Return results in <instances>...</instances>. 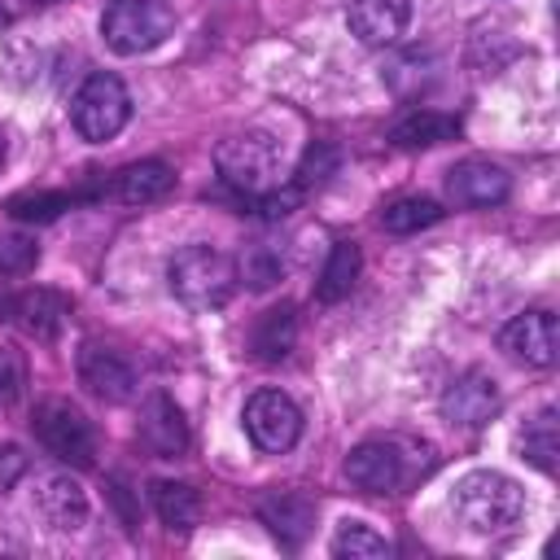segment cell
Instances as JSON below:
<instances>
[{
  "instance_id": "obj_13",
  "label": "cell",
  "mask_w": 560,
  "mask_h": 560,
  "mask_svg": "<svg viewBox=\"0 0 560 560\" xmlns=\"http://www.w3.org/2000/svg\"><path fill=\"white\" fill-rule=\"evenodd\" d=\"M79 385L101 402H127L136 394V372L122 354H114L105 346H83L79 350Z\"/></svg>"
},
{
  "instance_id": "obj_7",
  "label": "cell",
  "mask_w": 560,
  "mask_h": 560,
  "mask_svg": "<svg viewBox=\"0 0 560 560\" xmlns=\"http://www.w3.org/2000/svg\"><path fill=\"white\" fill-rule=\"evenodd\" d=\"M241 420H245L249 442H254L258 451H267V455H284V451L302 438V411H298V402H293L289 394H280V389H258V394H249Z\"/></svg>"
},
{
  "instance_id": "obj_34",
  "label": "cell",
  "mask_w": 560,
  "mask_h": 560,
  "mask_svg": "<svg viewBox=\"0 0 560 560\" xmlns=\"http://www.w3.org/2000/svg\"><path fill=\"white\" fill-rule=\"evenodd\" d=\"M31 4H48V0H31Z\"/></svg>"
},
{
  "instance_id": "obj_27",
  "label": "cell",
  "mask_w": 560,
  "mask_h": 560,
  "mask_svg": "<svg viewBox=\"0 0 560 560\" xmlns=\"http://www.w3.org/2000/svg\"><path fill=\"white\" fill-rule=\"evenodd\" d=\"M236 276H241L249 289H271V284L284 276V262H280V254H271L267 245H254V249L241 254Z\"/></svg>"
},
{
  "instance_id": "obj_2",
  "label": "cell",
  "mask_w": 560,
  "mask_h": 560,
  "mask_svg": "<svg viewBox=\"0 0 560 560\" xmlns=\"http://www.w3.org/2000/svg\"><path fill=\"white\" fill-rule=\"evenodd\" d=\"M171 293L188 311H219L236 289V262L214 245H188L171 258Z\"/></svg>"
},
{
  "instance_id": "obj_32",
  "label": "cell",
  "mask_w": 560,
  "mask_h": 560,
  "mask_svg": "<svg viewBox=\"0 0 560 560\" xmlns=\"http://www.w3.org/2000/svg\"><path fill=\"white\" fill-rule=\"evenodd\" d=\"M22 464H26L22 451H18V446H4V451H0V486H13V477L22 472Z\"/></svg>"
},
{
  "instance_id": "obj_11",
  "label": "cell",
  "mask_w": 560,
  "mask_h": 560,
  "mask_svg": "<svg viewBox=\"0 0 560 560\" xmlns=\"http://www.w3.org/2000/svg\"><path fill=\"white\" fill-rule=\"evenodd\" d=\"M346 477L363 494H394L407 481V455L398 442H359L346 455Z\"/></svg>"
},
{
  "instance_id": "obj_3",
  "label": "cell",
  "mask_w": 560,
  "mask_h": 560,
  "mask_svg": "<svg viewBox=\"0 0 560 560\" xmlns=\"http://www.w3.org/2000/svg\"><path fill=\"white\" fill-rule=\"evenodd\" d=\"M214 166L223 184H232L245 197H258L280 179V144L267 131H232L228 140H219Z\"/></svg>"
},
{
  "instance_id": "obj_8",
  "label": "cell",
  "mask_w": 560,
  "mask_h": 560,
  "mask_svg": "<svg viewBox=\"0 0 560 560\" xmlns=\"http://www.w3.org/2000/svg\"><path fill=\"white\" fill-rule=\"evenodd\" d=\"M499 346H503V354L516 359V363L551 368V363H556V350H560L556 315H551V311H525V315L508 319L503 332H499Z\"/></svg>"
},
{
  "instance_id": "obj_25",
  "label": "cell",
  "mask_w": 560,
  "mask_h": 560,
  "mask_svg": "<svg viewBox=\"0 0 560 560\" xmlns=\"http://www.w3.org/2000/svg\"><path fill=\"white\" fill-rule=\"evenodd\" d=\"M70 192H61V188H26V192H13L9 201H4V210L13 214V219H22V223H48V219H57L61 210H70Z\"/></svg>"
},
{
  "instance_id": "obj_10",
  "label": "cell",
  "mask_w": 560,
  "mask_h": 560,
  "mask_svg": "<svg viewBox=\"0 0 560 560\" xmlns=\"http://www.w3.org/2000/svg\"><path fill=\"white\" fill-rule=\"evenodd\" d=\"M442 416L446 424H459V429H481L499 416V385L490 372L472 368L464 376H455L442 394Z\"/></svg>"
},
{
  "instance_id": "obj_30",
  "label": "cell",
  "mask_w": 560,
  "mask_h": 560,
  "mask_svg": "<svg viewBox=\"0 0 560 560\" xmlns=\"http://www.w3.org/2000/svg\"><path fill=\"white\" fill-rule=\"evenodd\" d=\"M298 201H302V188H298V184L258 192V210H262V219H289V214L298 210Z\"/></svg>"
},
{
  "instance_id": "obj_19",
  "label": "cell",
  "mask_w": 560,
  "mask_h": 560,
  "mask_svg": "<svg viewBox=\"0 0 560 560\" xmlns=\"http://www.w3.org/2000/svg\"><path fill=\"white\" fill-rule=\"evenodd\" d=\"M153 512L166 529L175 534H188L197 521H201V499L192 486L184 481H153Z\"/></svg>"
},
{
  "instance_id": "obj_9",
  "label": "cell",
  "mask_w": 560,
  "mask_h": 560,
  "mask_svg": "<svg viewBox=\"0 0 560 560\" xmlns=\"http://www.w3.org/2000/svg\"><path fill=\"white\" fill-rule=\"evenodd\" d=\"M512 179L499 162L490 158H464L446 171V197L459 206V210H486V206H499L508 197Z\"/></svg>"
},
{
  "instance_id": "obj_31",
  "label": "cell",
  "mask_w": 560,
  "mask_h": 560,
  "mask_svg": "<svg viewBox=\"0 0 560 560\" xmlns=\"http://www.w3.org/2000/svg\"><path fill=\"white\" fill-rule=\"evenodd\" d=\"M18 385H22V368L9 350H0V402H9L18 394Z\"/></svg>"
},
{
  "instance_id": "obj_4",
  "label": "cell",
  "mask_w": 560,
  "mask_h": 560,
  "mask_svg": "<svg viewBox=\"0 0 560 560\" xmlns=\"http://www.w3.org/2000/svg\"><path fill=\"white\" fill-rule=\"evenodd\" d=\"M127 118H131V96H127L118 74L96 70V74H88L79 83V92L70 101V122H74V131L83 140L105 144L127 127Z\"/></svg>"
},
{
  "instance_id": "obj_22",
  "label": "cell",
  "mask_w": 560,
  "mask_h": 560,
  "mask_svg": "<svg viewBox=\"0 0 560 560\" xmlns=\"http://www.w3.org/2000/svg\"><path fill=\"white\" fill-rule=\"evenodd\" d=\"M459 131V122L451 118V114H438V109H416V114H407L402 122H394V144H402V149H429V144H442V140H451Z\"/></svg>"
},
{
  "instance_id": "obj_5",
  "label": "cell",
  "mask_w": 560,
  "mask_h": 560,
  "mask_svg": "<svg viewBox=\"0 0 560 560\" xmlns=\"http://www.w3.org/2000/svg\"><path fill=\"white\" fill-rule=\"evenodd\" d=\"M175 26V13L166 0H109L101 18V35L118 57H136L158 48Z\"/></svg>"
},
{
  "instance_id": "obj_23",
  "label": "cell",
  "mask_w": 560,
  "mask_h": 560,
  "mask_svg": "<svg viewBox=\"0 0 560 560\" xmlns=\"http://www.w3.org/2000/svg\"><path fill=\"white\" fill-rule=\"evenodd\" d=\"M438 219H442V206L433 197H398L381 210V228L394 236H411L420 228H433Z\"/></svg>"
},
{
  "instance_id": "obj_24",
  "label": "cell",
  "mask_w": 560,
  "mask_h": 560,
  "mask_svg": "<svg viewBox=\"0 0 560 560\" xmlns=\"http://www.w3.org/2000/svg\"><path fill=\"white\" fill-rule=\"evenodd\" d=\"M521 455H525L534 468H542V472H556L560 433H556V411H551V407H547V411H538V416L525 424V433H521Z\"/></svg>"
},
{
  "instance_id": "obj_21",
  "label": "cell",
  "mask_w": 560,
  "mask_h": 560,
  "mask_svg": "<svg viewBox=\"0 0 560 560\" xmlns=\"http://www.w3.org/2000/svg\"><path fill=\"white\" fill-rule=\"evenodd\" d=\"M293 341H298V311H293V306L267 311V315L254 324V332H249V350H254L258 359H284V354L293 350Z\"/></svg>"
},
{
  "instance_id": "obj_1",
  "label": "cell",
  "mask_w": 560,
  "mask_h": 560,
  "mask_svg": "<svg viewBox=\"0 0 560 560\" xmlns=\"http://www.w3.org/2000/svg\"><path fill=\"white\" fill-rule=\"evenodd\" d=\"M451 508H455L464 529H472V534H503V529H512L521 521L525 490H521V481H512L499 468H472V472H464L455 481Z\"/></svg>"
},
{
  "instance_id": "obj_17",
  "label": "cell",
  "mask_w": 560,
  "mask_h": 560,
  "mask_svg": "<svg viewBox=\"0 0 560 560\" xmlns=\"http://www.w3.org/2000/svg\"><path fill=\"white\" fill-rule=\"evenodd\" d=\"M9 315H18V324L31 332V337H57V328L66 324V315H70V302L61 298V293H52V289H31V293H22V298H13V311Z\"/></svg>"
},
{
  "instance_id": "obj_15",
  "label": "cell",
  "mask_w": 560,
  "mask_h": 560,
  "mask_svg": "<svg viewBox=\"0 0 560 560\" xmlns=\"http://www.w3.org/2000/svg\"><path fill=\"white\" fill-rule=\"evenodd\" d=\"M411 22V0H354L350 4V31L368 48L394 44Z\"/></svg>"
},
{
  "instance_id": "obj_12",
  "label": "cell",
  "mask_w": 560,
  "mask_h": 560,
  "mask_svg": "<svg viewBox=\"0 0 560 560\" xmlns=\"http://www.w3.org/2000/svg\"><path fill=\"white\" fill-rule=\"evenodd\" d=\"M136 433H140V446H144L149 455H158V459H175V455L188 451V420H184L179 402H175L171 394H162V389L140 402V424H136Z\"/></svg>"
},
{
  "instance_id": "obj_18",
  "label": "cell",
  "mask_w": 560,
  "mask_h": 560,
  "mask_svg": "<svg viewBox=\"0 0 560 560\" xmlns=\"http://www.w3.org/2000/svg\"><path fill=\"white\" fill-rule=\"evenodd\" d=\"M258 516L267 521V529H271L280 542L298 547V542L311 534L315 508H311V499H302V494H271V499L258 503Z\"/></svg>"
},
{
  "instance_id": "obj_28",
  "label": "cell",
  "mask_w": 560,
  "mask_h": 560,
  "mask_svg": "<svg viewBox=\"0 0 560 560\" xmlns=\"http://www.w3.org/2000/svg\"><path fill=\"white\" fill-rule=\"evenodd\" d=\"M39 262V245L22 232L0 236V276H26Z\"/></svg>"
},
{
  "instance_id": "obj_33",
  "label": "cell",
  "mask_w": 560,
  "mask_h": 560,
  "mask_svg": "<svg viewBox=\"0 0 560 560\" xmlns=\"http://www.w3.org/2000/svg\"><path fill=\"white\" fill-rule=\"evenodd\" d=\"M0 162H4V140H0Z\"/></svg>"
},
{
  "instance_id": "obj_6",
  "label": "cell",
  "mask_w": 560,
  "mask_h": 560,
  "mask_svg": "<svg viewBox=\"0 0 560 560\" xmlns=\"http://www.w3.org/2000/svg\"><path fill=\"white\" fill-rule=\"evenodd\" d=\"M31 424H35L39 446H44L52 459L74 464V468H88V464H92V455H96L92 420H88L79 407H70L66 398H48V402H39Z\"/></svg>"
},
{
  "instance_id": "obj_16",
  "label": "cell",
  "mask_w": 560,
  "mask_h": 560,
  "mask_svg": "<svg viewBox=\"0 0 560 560\" xmlns=\"http://www.w3.org/2000/svg\"><path fill=\"white\" fill-rule=\"evenodd\" d=\"M175 188V175L166 162H131L114 175V197L122 206H149V201H162L166 192Z\"/></svg>"
},
{
  "instance_id": "obj_20",
  "label": "cell",
  "mask_w": 560,
  "mask_h": 560,
  "mask_svg": "<svg viewBox=\"0 0 560 560\" xmlns=\"http://www.w3.org/2000/svg\"><path fill=\"white\" fill-rule=\"evenodd\" d=\"M359 245H350V241H337L332 249H328V258H324V267H319V280H315V298L319 302H341L350 289H354V280H359Z\"/></svg>"
},
{
  "instance_id": "obj_29",
  "label": "cell",
  "mask_w": 560,
  "mask_h": 560,
  "mask_svg": "<svg viewBox=\"0 0 560 560\" xmlns=\"http://www.w3.org/2000/svg\"><path fill=\"white\" fill-rule=\"evenodd\" d=\"M332 166H337V149H328V144H311L306 149V158H302V166H298V188L306 192L311 184H324L328 175H332Z\"/></svg>"
},
{
  "instance_id": "obj_26",
  "label": "cell",
  "mask_w": 560,
  "mask_h": 560,
  "mask_svg": "<svg viewBox=\"0 0 560 560\" xmlns=\"http://www.w3.org/2000/svg\"><path fill=\"white\" fill-rule=\"evenodd\" d=\"M332 556L337 560H381V556H389V542L363 521H341V529L332 534Z\"/></svg>"
},
{
  "instance_id": "obj_14",
  "label": "cell",
  "mask_w": 560,
  "mask_h": 560,
  "mask_svg": "<svg viewBox=\"0 0 560 560\" xmlns=\"http://www.w3.org/2000/svg\"><path fill=\"white\" fill-rule=\"evenodd\" d=\"M35 508H39V516H44L52 529H61V534H74V529L88 525V490H83L70 472L44 477L39 490H35Z\"/></svg>"
}]
</instances>
